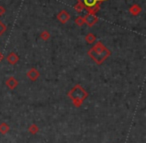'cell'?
<instances>
[{"label": "cell", "mask_w": 146, "mask_h": 143, "mask_svg": "<svg viewBox=\"0 0 146 143\" xmlns=\"http://www.w3.org/2000/svg\"><path fill=\"white\" fill-rule=\"evenodd\" d=\"M87 54L97 65H101L111 56V51L101 41H96L95 44L87 51Z\"/></svg>", "instance_id": "6da1fadb"}, {"label": "cell", "mask_w": 146, "mask_h": 143, "mask_svg": "<svg viewBox=\"0 0 146 143\" xmlns=\"http://www.w3.org/2000/svg\"><path fill=\"white\" fill-rule=\"evenodd\" d=\"M5 13H6V8L2 5H0V16H3Z\"/></svg>", "instance_id": "e0dca14e"}, {"label": "cell", "mask_w": 146, "mask_h": 143, "mask_svg": "<svg viewBox=\"0 0 146 143\" xmlns=\"http://www.w3.org/2000/svg\"><path fill=\"white\" fill-rule=\"evenodd\" d=\"M19 56H18V54H17L16 52H9L8 54H7V56H6V60H7V62L9 63V64H11V65H15L17 62L19 61Z\"/></svg>", "instance_id": "ba28073f"}, {"label": "cell", "mask_w": 146, "mask_h": 143, "mask_svg": "<svg viewBox=\"0 0 146 143\" xmlns=\"http://www.w3.org/2000/svg\"><path fill=\"white\" fill-rule=\"evenodd\" d=\"M56 18L60 23L65 24V23L68 22V21L70 20L71 16H70V13H69L68 11H66V10H64V9H63V10H61L60 12L57 14Z\"/></svg>", "instance_id": "5b68a950"}, {"label": "cell", "mask_w": 146, "mask_h": 143, "mask_svg": "<svg viewBox=\"0 0 146 143\" xmlns=\"http://www.w3.org/2000/svg\"><path fill=\"white\" fill-rule=\"evenodd\" d=\"M74 9H75L77 12H82L84 10V5L82 4V2L80 0H77V3L74 5Z\"/></svg>", "instance_id": "4fadbf2b"}, {"label": "cell", "mask_w": 146, "mask_h": 143, "mask_svg": "<svg viewBox=\"0 0 146 143\" xmlns=\"http://www.w3.org/2000/svg\"><path fill=\"white\" fill-rule=\"evenodd\" d=\"M83 18H84V23H85L88 27H93L94 25L98 23V17L96 16V15L86 13L83 16Z\"/></svg>", "instance_id": "3957f363"}, {"label": "cell", "mask_w": 146, "mask_h": 143, "mask_svg": "<svg viewBox=\"0 0 146 143\" xmlns=\"http://www.w3.org/2000/svg\"><path fill=\"white\" fill-rule=\"evenodd\" d=\"M9 130H10V126H9L7 123L2 122L0 124V133H1V134H3V135L7 134V133L9 132Z\"/></svg>", "instance_id": "8fae6325"}, {"label": "cell", "mask_w": 146, "mask_h": 143, "mask_svg": "<svg viewBox=\"0 0 146 143\" xmlns=\"http://www.w3.org/2000/svg\"><path fill=\"white\" fill-rule=\"evenodd\" d=\"M50 33L48 32L47 30H43L42 32L40 33V38L42 39V40H44V41H47L49 38H50Z\"/></svg>", "instance_id": "5bb4252c"}, {"label": "cell", "mask_w": 146, "mask_h": 143, "mask_svg": "<svg viewBox=\"0 0 146 143\" xmlns=\"http://www.w3.org/2000/svg\"><path fill=\"white\" fill-rule=\"evenodd\" d=\"M28 131H29V133H30L31 135H36L37 133L39 132V127L37 126L36 124H31L30 126H29V128H28Z\"/></svg>", "instance_id": "7c38bea8"}, {"label": "cell", "mask_w": 146, "mask_h": 143, "mask_svg": "<svg viewBox=\"0 0 146 143\" xmlns=\"http://www.w3.org/2000/svg\"><path fill=\"white\" fill-rule=\"evenodd\" d=\"M26 76L28 77L31 81H36L37 79L40 77V72H39L36 68H34V67H33V68H30L28 71H27Z\"/></svg>", "instance_id": "52a82bcc"}, {"label": "cell", "mask_w": 146, "mask_h": 143, "mask_svg": "<svg viewBox=\"0 0 146 143\" xmlns=\"http://www.w3.org/2000/svg\"><path fill=\"white\" fill-rule=\"evenodd\" d=\"M4 59V55H3V53L2 52H0V62Z\"/></svg>", "instance_id": "ac0fdd59"}, {"label": "cell", "mask_w": 146, "mask_h": 143, "mask_svg": "<svg viewBox=\"0 0 146 143\" xmlns=\"http://www.w3.org/2000/svg\"><path fill=\"white\" fill-rule=\"evenodd\" d=\"M85 41H86V43H87V44H93V43H95L96 41H97V38H96L95 34L89 32V33H87V34H86Z\"/></svg>", "instance_id": "30bf717a"}, {"label": "cell", "mask_w": 146, "mask_h": 143, "mask_svg": "<svg viewBox=\"0 0 146 143\" xmlns=\"http://www.w3.org/2000/svg\"><path fill=\"white\" fill-rule=\"evenodd\" d=\"M75 24L79 27H82L85 23H84V18L83 16H77L75 19Z\"/></svg>", "instance_id": "9a60e30c"}, {"label": "cell", "mask_w": 146, "mask_h": 143, "mask_svg": "<svg viewBox=\"0 0 146 143\" xmlns=\"http://www.w3.org/2000/svg\"><path fill=\"white\" fill-rule=\"evenodd\" d=\"M6 30H7V26L4 24V22H2V21L0 20V37L6 32Z\"/></svg>", "instance_id": "2e32d148"}, {"label": "cell", "mask_w": 146, "mask_h": 143, "mask_svg": "<svg viewBox=\"0 0 146 143\" xmlns=\"http://www.w3.org/2000/svg\"><path fill=\"white\" fill-rule=\"evenodd\" d=\"M67 96L72 101L74 107L79 108V107L82 106L84 101L88 98L89 94H88V92L85 90V88L82 85L75 84L67 93Z\"/></svg>", "instance_id": "7a4b0ae2"}, {"label": "cell", "mask_w": 146, "mask_h": 143, "mask_svg": "<svg viewBox=\"0 0 146 143\" xmlns=\"http://www.w3.org/2000/svg\"><path fill=\"white\" fill-rule=\"evenodd\" d=\"M80 1L84 5V9L87 10V9L96 6V5H100L102 2L107 1V0H80Z\"/></svg>", "instance_id": "277c9868"}, {"label": "cell", "mask_w": 146, "mask_h": 143, "mask_svg": "<svg viewBox=\"0 0 146 143\" xmlns=\"http://www.w3.org/2000/svg\"><path fill=\"white\" fill-rule=\"evenodd\" d=\"M5 85H6L7 88L10 89V90H14V89L18 86V80H17L14 76H10L6 79Z\"/></svg>", "instance_id": "8992f818"}, {"label": "cell", "mask_w": 146, "mask_h": 143, "mask_svg": "<svg viewBox=\"0 0 146 143\" xmlns=\"http://www.w3.org/2000/svg\"><path fill=\"white\" fill-rule=\"evenodd\" d=\"M141 12H142V8H141L140 5H138L135 3V4H132L131 6H130L129 13L133 15V16H138Z\"/></svg>", "instance_id": "9c48e42d"}]
</instances>
